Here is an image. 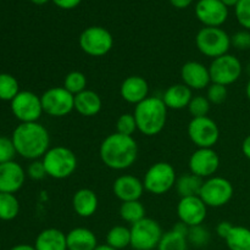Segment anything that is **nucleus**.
Returning a JSON list of instances; mask_svg holds the SVG:
<instances>
[{"instance_id":"1","label":"nucleus","mask_w":250,"mask_h":250,"mask_svg":"<svg viewBox=\"0 0 250 250\" xmlns=\"http://www.w3.org/2000/svg\"><path fill=\"white\" fill-rule=\"evenodd\" d=\"M99 155L106 167L115 171L127 170L137 161L138 144L133 137L115 132L102 142Z\"/></svg>"},{"instance_id":"2","label":"nucleus","mask_w":250,"mask_h":250,"mask_svg":"<svg viewBox=\"0 0 250 250\" xmlns=\"http://www.w3.org/2000/svg\"><path fill=\"white\" fill-rule=\"evenodd\" d=\"M19 155L27 160H38L50 149V134L39 122L20 124L11 137Z\"/></svg>"},{"instance_id":"3","label":"nucleus","mask_w":250,"mask_h":250,"mask_svg":"<svg viewBox=\"0 0 250 250\" xmlns=\"http://www.w3.org/2000/svg\"><path fill=\"white\" fill-rule=\"evenodd\" d=\"M167 106L160 97H148L134 107L137 128L146 137L158 136L167 122Z\"/></svg>"},{"instance_id":"4","label":"nucleus","mask_w":250,"mask_h":250,"mask_svg":"<svg viewBox=\"0 0 250 250\" xmlns=\"http://www.w3.org/2000/svg\"><path fill=\"white\" fill-rule=\"evenodd\" d=\"M48 177L54 180H66L73 175L78 166L76 154L63 146H53L42 158Z\"/></svg>"},{"instance_id":"5","label":"nucleus","mask_w":250,"mask_h":250,"mask_svg":"<svg viewBox=\"0 0 250 250\" xmlns=\"http://www.w3.org/2000/svg\"><path fill=\"white\" fill-rule=\"evenodd\" d=\"M195 45L203 55L212 60L229 54L231 48V37L220 27H204L195 37Z\"/></svg>"},{"instance_id":"6","label":"nucleus","mask_w":250,"mask_h":250,"mask_svg":"<svg viewBox=\"0 0 250 250\" xmlns=\"http://www.w3.org/2000/svg\"><path fill=\"white\" fill-rule=\"evenodd\" d=\"M176 180L175 167L170 163L159 161L146 170L143 177L144 189L154 195H163L175 187Z\"/></svg>"},{"instance_id":"7","label":"nucleus","mask_w":250,"mask_h":250,"mask_svg":"<svg viewBox=\"0 0 250 250\" xmlns=\"http://www.w3.org/2000/svg\"><path fill=\"white\" fill-rule=\"evenodd\" d=\"M78 43L83 53L93 58H100L111 51L114 37L104 27L90 26L81 33Z\"/></svg>"},{"instance_id":"8","label":"nucleus","mask_w":250,"mask_h":250,"mask_svg":"<svg viewBox=\"0 0 250 250\" xmlns=\"http://www.w3.org/2000/svg\"><path fill=\"white\" fill-rule=\"evenodd\" d=\"M163 234L158 221L144 217L131 226V247L134 250H154L158 248Z\"/></svg>"},{"instance_id":"9","label":"nucleus","mask_w":250,"mask_h":250,"mask_svg":"<svg viewBox=\"0 0 250 250\" xmlns=\"http://www.w3.org/2000/svg\"><path fill=\"white\" fill-rule=\"evenodd\" d=\"M234 188L231 181L221 176H212L204 180L199 197L208 208H222L231 202Z\"/></svg>"},{"instance_id":"10","label":"nucleus","mask_w":250,"mask_h":250,"mask_svg":"<svg viewBox=\"0 0 250 250\" xmlns=\"http://www.w3.org/2000/svg\"><path fill=\"white\" fill-rule=\"evenodd\" d=\"M44 114L63 117L75 110V95L63 87H51L41 95Z\"/></svg>"},{"instance_id":"11","label":"nucleus","mask_w":250,"mask_h":250,"mask_svg":"<svg viewBox=\"0 0 250 250\" xmlns=\"http://www.w3.org/2000/svg\"><path fill=\"white\" fill-rule=\"evenodd\" d=\"M211 83L222 85H229L236 83L241 78L243 72V66L241 60L236 55L225 54L212 60L209 66Z\"/></svg>"},{"instance_id":"12","label":"nucleus","mask_w":250,"mask_h":250,"mask_svg":"<svg viewBox=\"0 0 250 250\" xmlns=\"http://www.w3.org/2000/svg\"><path fill=\"white\" fill-rule=\"evenodd\" d=\"M188 137L197 148H214L219 142L220 128L209 116L194 117L188 124Z\"/></svg>"},{"instance_id":"13","label":"nucleus","mask_w":250,"mask_h":250,"mask_svg":"<svg viewBox=\"0 0 250 250\" xmlns=\"http://www.w3.org/2000/svg\"><path fill=\"white\" fill-rule=\"evenodd\" d=\"M11 111L21 124L38 122L44 112L41 97L29 90H20L11 100Z\"/></svg>"},{"instance_id":"14","label":"nucleus","mask_w":250,"mask_h":250,"mask_svg":"<svg viewBox=\"0 0 250 250\" xmlns=\"http://www.w3.org/2000/svg\"><path fill=\"white\" fill-rule=\"evenodd\" d=\"M189 172L203 180L215 176L220 167V156L214 148H197L190 155L189 161Z\"/></svg>"},{"instance_id":"15","label":"nucleus","mask_w":250,"mask_h":250,"mask_svg":"<svg viewBox=\"0 0 250 250\" xmlns=\"http://www.w3.org/2000/svg\"><path fill=\"white\" fill-rule=\"evenodd\" d=\"M208 215V207L199 195L181 198L177 204L178 220L187 226L193 227L204 224Z\"/></svg>"},{"instance_id":"16","label":"nucleus","mask_w":250,"mask_h":250,"mask_svg":"<svg viewBox=\"0 0 250 250\" xmlns=\"http://www.w3.org/2000/svg\"><path fill=\"white\" fill-rule=\"evenodd\" d=\"M195 15L204 27H221L229 17V7L220 0H199Z\"/></svg>"},{"instance_id":"17","label":"nucleus","mask_w":250,"mask_h":250,"mask_svg":"<svg viewBox=\"0 0 250 250\" xmlns=\"http://www.w3.org/2000/svg\"><path fill=\"white\" fill-rule=\"evenodd\" d=\"M181 78L183 84L192 90H202L211 84L209 67L199 61H187L181 67Z\"/></svg>"},{"instance_id":"18","label":"nucleus","mask_w":250,"mask_h":250,"mask_svg":"<svg viewBox=\"0 0 250 250\" xmlns=\"http://www.w3.org/2000/svg\"><path fill=\"white\" fill-rule=\"evenodd\" d=\"M26 172L16 161L0 164V193L19 192L24 185Z\"/></svg>"},{"instance_id":"19","label":"nucleus","mask_w":250,"mask_h":250,"mask_svg":"<svg viewBox=\"0 0 250 250\" xmlns=\"http://www.w3.org/2000/svg\"><path fill=\"white\" fill-rule=\"evenodd\" d=\"M144 190L143 181L132 175L119 176L112 185V193L122 203L139 200Z\"/></svg>"},{"instance_id":"20","label":"nucleus","mask_w":250,"mask_h":250,"mask_svg":"<svg viewBox=\"0 0 250 250\" xmlns=\"http://www.w3.org/2000/svg\"><path fill=\"white\" fill-rule=\"evenodd\" d=\"M120 94L128 104L138 105L149 97V83L142 76H129L122 82Z\"/></svg>"},{"instance_id":"21","label":"nucleus","mask_w":250,"mask_h":250,"mask_svg":"<svg viewBox=\"0 0 250 250\" xmlns=\"http://www.w3.org/2000/svg\"><path fill=\"white\" fill-rule=\"evenodd\" d=\"M99 207V199L97 193L89 188H81L76 190L72 197L73 211L80 217L87 219L97 212Z\"/></svg>"},{"instance_id":"22","label":"nucleus","mask_w":250,"mask_h":250,"mask_svg":"<svg viewBox=\"0 0 250 250\" xmlns=\"http://www.w3.org/2000/svg\"><path fill=\"white\" fill-rule=\"evenodd\" d=\"M193 98V90L183 83L172 84L164 92L163 102L171 110H182L188 107Z\"/></svg>"},{"instance_id":"23","label":"nucleus","mask_w":250,"mask_h":250,"mask_svg":"<svg viewBox=\"0 0 250 250\" xmlns=\"http://www.w3.org/2000/svg\"><path fill=\"white\" fill-rule=\"evenodd\" d=\"M67 250H95L98 244L97 236L87 227H76L66 233Z\"/></svg>"},{"instance_id":"24","label":"nucleus","mask_w":250,"mask_h":250,"mask_svg":"<svg viewBox=\"0 0 250 250\" xmlns=\"http://www.w3.org/2000/svg\"><path fill=\"white\" fill-rule=\"evenodd\" d=\"M103 107V100L97 92L90 89L83 90L75 95V110L85 117L97 116Z\"/></svg>"},{"instance_id":"25","label":"nucleus","mask_w":250,"mask_h":250,"mask_svg":"<svg viewBox=\"0 0 250 250\" xmlns=\"http://www.w3.org/2000/svg\"><path fill=\"white\" fill-rule=\"evenodd\" d=\"M34 248L36 250H67L66 233L54 227L43 229L37 236Z\"/></svg>"},{"instance_id":"26","label":"nucleus","mask_w":250,"mask_h":250,"mask_svg":"<svg viewBox=\"0 0 250 250\" xmlns=\"http://www.w3.org/2000/svg\"><path fill=\"white\" fill-rule=\"evenodd\" d=\"M203 183H204L203 178L193 175L192 172H188L178 176L176 180L175 188L181 198L194 197V195L200 194Z\"/></svg>"},{"instance_id":"27","label":"nucleus","mask_w":250,"mask_h":250,"mask_svg":"<svg viewBox=\"0 0 250 250\" xmlns=\"http://www.w3.org/2000/svg\"><path fill=\"white\" fill-rule=\"evenodd\" d=\"M105 244L116 250H122L131 247V229L124 225H116L111 227L106 233Z\"/></svg>"},{"instance_id":"28","label":"nucleus","mask_w":250,"mask_h":250,"mask_svg":"<svg viewBox=\"0 0 250 250\" xmlns=\"http://www.w3.org/2000/svg\"><path fill=\"white\" fill-rule=\"evenodd\" d=\"M225 242L229 250H250V229L244 226H233Z\"/></svg>"},{"instance_id":"29","label":"nucleus","mask_w":250,"mask_h":250,"mask_svg":"<svg viewBox=\"0 0 250 250\" xmlns=\"http://www.w3.org/2000/svg\"><path fill=\"white\" fill-rule=\"evenodd\" d=\"M120 216L125 222L132 225L137 224L143 220L146 216V208L142 204L141 200H133V202H125L120 207Z\"/></svg>"},{"instance_id":"30","label":"nucleus","mask_w":250,"mask_h":250,"mask_svg":"<svg viewBox=\"0 0 250 250\" xmlns=\"http://www.w3.org/2000/svg\"><path fill=\"white\" fill-rule=\"evenodd\" d=\"M20 212L19 199L11 193H0V220L11 221Z\"/></svg>"},{"instance_id":"31","label":"nucleus","mask_w":250,"mask_h":250,"mask_svg":"<svg viewBox=\"0 0 250 250\" xmlns=\"http://www.w3.org/2000/svg\"><path fill=\"white\" fill-rule=\"evenodd\" d=\"M156 250H188L187 237L170 229L163 234Z\"/></svg>"},{"instance_id":"32","label":"nucleus","mask_w":250,"mask_h":250,"mask_svg":"<svg viewBox=\"0 0 250 250\" xmlns=\"http://www.w3.org/2000/svg\"><path fill=\"white\" fill-rule=\"evenodd\" d=\"M20 93V84L16 77L10 73H0V100L11 102Z\"/></svg>"},{"instance_id":"33","label":"nucleus","mask_w":250,"mask_h":250,"mask_svg":"<svg viewBox=\"0 0 250 250\" xmlns=\"http://www.w3.org/2000/svg\"><path fill=\"white\" fill-rule=\"evenodd\" d=\"M87 84L88 81L84 73L81 72V71H71L63 78L62 87L67 89L71 94L77 95L82 93L83 90L88 89Z\"/></svg>"},{"instance_id":"34","label":"nucleus","mask_w":250,"mask_h":250,"mask_svg":"<svg viewBox=\"0 0 250 250\" xmlns=\"http://www.w3.org/2000/svg\"><path fill=\"white\" fill-rule=\"evenodd\" d=\"M210 231L203 225H198V226L189 227V232H188L187 241L192 246L197 247V248H203V247L208 246L210 242Z\"/></svg>"},{"instance_id":"35","label":"nucleus","mask_w":250,"mask_h":250,"mask_svg":"<svg viewBox=\"0 0 250 250\" xmlns=\"http://www.w3.org/2000/svg\"><path fill=\"white\" fill-rule=\"evenodd\" d=\"M210 109H211V103L204 95H195V97H193L189 105H188V111L192 115V119L208 116Z\"/></svg>"},{"instance_id":"36","label":"nucleus","mask_w":250,"mask_h":250,"mask_svg":"<svg viewBox=\"0 0 250 250\" xmlns=\"http://www.w3.org/2000/svg\"><path fill=\"white\" fill-rule=\"evenodd\" d=\"M136 131H138V128H137V122L133 114H122L121 116H119L116 121L117 133L133 137Z\"/></svg>"},{"instance_id":"37","label":"nucleus","mask_w":250,"mask_h":250,"mask_svg":"<svg viewBox=\"0 0 250 250\" xmlns=\"http://www.w3.org/2000/svg\"><path fill=\"white\" fill-rule=\"evenodd\" d=\"M227 97H229V90H227L226 85L217 84V83H211L208 87L207 98L211 105H221L226 102Z\"/></svg>"},{"instance_id":"38","label":"nucleus","mask_w":250,"mask_h":250,"mask_svg":"<svg viewBox=\"0 0 250 250\" xmlns=\"http://www.w3.org/2000/svg\"><path fill=\"white\" fill-rule=\"evenodd\" d=\"M234 11L238 23L244 29L250 31V0H239L234 6Z\"/></svg>"},{"instance_id":"39","label":"nucleus","mask_w":250,"mask_h":250,"mask_svg":"<svg viewBox=\"0 0 250 250\" xmlns=\"http://www.w3.org/2000/svg\"><path fill=\"white\" fill-rule=\"evenodd\" d=\"M16 154L17 151L12 139L4 136H0V164L14 161V158L16 156Z\"/></svg>"},{"instance_id":"40","label":"nucleus","mask_w":250,"mask_h":250,"mask_svg":"<svg viewBox=\"0 0 250 250\" xmlns=\"http://www.w3.org/2000/svg\"><path fill=\"white\" fill-rule=\"evenodd\" d=\"M231 45L241 51L250 50V31L242 29L231 37Z\"/></svg>"},{"instance_id":"41","label":"nucleus","mask_w":250,"mask_h":250,"mask_svg":"<svg viewBox=\"0 0 250 250\" xmlns=\"http://www.w3.org/2000/svg\"><path fill=\"white\" fill-rule=\"evenodd\" d=\"M27 175L29 178L34 181H42L46 177V171L44 167V164L42 161V159L38 160H32V163L29 164L28 167H27Z\"/></svg>"},{"instance_id":"42","label":"nucleus","mask_w":250,"mask_h":250,"mask_svg":"<svg viewBox=\"0 0 250 250\" xmlns=\"http://www.w3.org/2000/svg\"><path fill=\"white\" fill-rule=\"evenodd\" d=\"M234 225L231 224L229 221H221L216 226V234L222 239H226L227 236L229 234L231 229H233Z\"/></svg>"},{"instance_id":"43","label":"nucleus","mask_w":250,"mask_h":250,"mask_svg":"<svg viewBox=\"0 0 250 250\" xmlns=\"http://www.w3.org/2000/svg\"><path fill=\"white\" fill-rule=\"evenodd\" d=\"M82 0H53L54 4L62 10H72L81 4Z\"/></svg>"},{"instance_id":"44","label":"nucleus","mask_w":250,"mask_h":250,"mask_svg":"<svg viewBox=\"0 0 250 250\" xmlns=\"http://www.w3.org/2000/svg\"><path fill=\"white\" fill-rule=\"evenodd\" d=\"M172 229H173V231L177 232V233H180V234H182V236L187 237L188 232H189V226H187V225L183 224V222L178 221L177 224H176L175 226L172 227Z\"/></svg>"},{"instance_id":"45","label":"nucleus","mask_w":250,"mask_h":250,"mask_svg":"<svg viewBox=\"0 0 250 250\" xmlns=\"http://www.w3.org/2000/svg\"><path fill=\"white\" fill-rule=\"evenodd\" d=\"M242 151H243V155L250 160V134L244 138L243 143H242Z\"/></svg>"},{"instance_id":"46","label":"nucleus","mask_w":250,"mask_h":250,"mask_svg":"<svg viewBox=\"0 0 250 250\" xmlns=\"http://www.w3.org/2000/svg\"><path fill=\"white\" fill-rule=\"evenodd\" d=\"M192 1L193 0H170L171 4L177 9H186L192 4Z\"/></svg>"},{"instance_id":"47","label":"nucleus","mask_w":250,"mask_h":250,"mask_svg":"<svg viewBox=\"0 0 250 250\" xmlns=\"http://www.w3.org/2000/svg\"><path fill=\"white\" fill-rule=\"evenodd\" d=\"M10 250H36L34 246H31V244H17V246L12 247Z\"/></svg>"},{"instance_id":"48","label":"nucleus","mask_w":250,"mask_h":250,"mask_svg":"<svg viewBox=\"0 0 250 250\" xmlns=\"http://www.w3.org/2000/svg\"><path fill=\"white\" fill-rule=\"evenodd\" d=\"M220 1H221L224 5H226L227 7H229V6H236V5L238 4L239 0H220Z\"/></svg>"},{"instance_id":"49","label":"nucleus","mask_w":250,"mask_h":250,"mask_svg":"<svg viewBox=\"0 0 250 250\" xmlns=\"http://www.w3.org/2000/svg\"><path fill=\"white\" fill-rule=\"evenodd\" d=\"M95 250H116V249L111 248V247L107 246V244H99V246L95 248Z\"/></svg>"},{"instance_id":"50","label":"nucleus","mask_w":250,"mask_h":250,"mask_svg":"<svg viewBox=\"0 0 250 250\" xmlns=\"http://www.w3.org/2000/svg\"><path fill=\"white\" fill-rule=\"evenodd\" d=\"M31 1L36 5H44V4H46L49 0H31Z\"/></svg>"},{"instance_id":"51","label":"nucleus","mask_w":250,"mask_h":250,"mask_svg":"<svg viewBox=\"0 0 250 250\" xmlns=\"http://www.w3.org/2000/svg\"><path fill=\"white\" fill-rule=\"evenodd\" d=\"M246 95L247 98L250 100V78L248 81V83H247V87H246Z\"/></svg>"}]
</instances>
